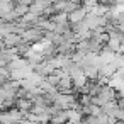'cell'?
Returning <instances> with one entry per match:
<instances>
[{"instance_id": "8992f818", "label": "cell", "mask_w": 124, "mask_h": 124, "mask_svg": "<svg viewBox=\"0 0 124 124\" xmlns=\"http://www.w3.org/2000/svg\"><path fill=\"white\" fill-rule=\"evenodd\" d=\"M2 39H4L5 48H16V46L22 41V36H21V34H17V32H9V34H5Z\"/></svg>"}, {"instance_id": "52a82bcc", "label": "cell", "mask_w": 124, "mask_h": 124, "mask_svg": "<svg viewBox=\"0 0 124 124\" xmlns=\"http://www.w3.org/2000/svg\"><path fill=\"white\" fill-rule=\"evenodd\" d=\"M31 49H32V44H31V43H27V41H24V39H22V41L14 48V51H16V54H17V56H27V53H29Z\"/></svg>"}, {"instance_id": "7a4b0ae2", "label": "cell", "mask_w": 124, "mask_h": 124, "mask_svg": "<svg viewBox=\"0 0 124 124\" xmlns=\"http://www.w3.org/2000/svg\"><path fill=\"white\" fill-rule=\"evenodd\" d=\"M32 71L38 75V77H41V78H46L48 75H51L53 71H56V68L48 61V60H43V61H39L36 66H32Z\"/></svg>"}, {"instance_id": "ba28073f", "label": "cell", "mask_w": 124, "mask_h": 124, "mask_svg": "<svg viewBox=\"0 0 124 124\" xmlns=\"http://www.w3.org/2000/svg\"><path fill=\"white\" fill-rule=\"evenodd\" d=\"M83 22H85V24H87V27L92 31V29H95V27H99V26H100V17H99V16H93V14H90V12H88V14H87V17L83 19Z\"/></svg>"}, {"instance_id": "9c48e42d", "label": "cell", "mask_w": 124, "mask_h": 124, "mask_svg": "<svg viewBox=\"0 0 124 124\" xmlns=\"http://www.w3.org/2000/svg\"><path fill=\"white\" fill-rule=\"evenodd\" d=\"M12 12H14V14H16V17L19 19V17L26 16V14L29 12V5H24V4H17V5H14V7H12Z\"/></svg>"}, {"instance_id": "5b68a950", "label": "cell", "mask_w": 124, "mask_h": 124, "mask_svg": "<svg viewBox=\"0 0 124 124\" xmlns=\"http://www.w3.org/2000/svg\"><path fill=\"white\" fill-rule=\"evenodd\" d=\"M68 121H70V114H68V110H65V109L56 110V112L51 116V119H49L51 124H68Z\"/></svg>"}, {"instance_id": "6da1fadb", "label": "cell", "mask_w": 124, "mask_h": 124, "mask_svg": "<svg viewBox=\"0 0 124 124\" xmlns=\"http://www.w3.org/2000/svg\"><path fill=\"white\" fill-rule=\"evenodd\" d=\"M21 36H22L24 41H27V43H31V44H38V43H43V41H44V31L38 29L36 26L24 29V31L21 32Z\"/></svg>"}, {"instance_id": "277c9868", "label": "cell", "mask_w": 124, "mask_h": 124, "mask_svg": "<svg viewBox=\"0 0 124 124\" xmlns=\"http://www.w3.org/2000/svg\"><path fill=\"white\" fill-rule=\"evenodd\" d=\"M87 14H88V10H87L83 5H80V7H78V9H75L71 14H68V21H70V24L82 22V21L87 17Z\"/></svg>"}, {"instance_id": "3957f363", "label": "cell", "mask_w": 124, "mask_h": 124, "mask_svg": "<svg viewBox=\"0 0 124 124\" xmlns=\"http://www.w3.org/2000/svg\"><path fill=\"white\" fill-rule=\"evenodd\" d=\"M56 88H58V92H63V93H71V92H73V80H71V77H70L68 73H65L63 70H61V78H60Z\"/></svg>"}]
</instances>
